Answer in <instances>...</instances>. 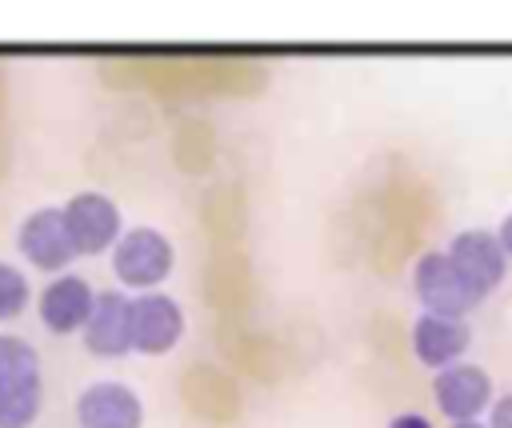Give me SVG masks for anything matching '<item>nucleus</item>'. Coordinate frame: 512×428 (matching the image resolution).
I'll use <instances>...</instances> for the list:
<instances>
[{"label":"nucleus","mask_w":512,"mask_h":428,"mask_svg":"<svg viewBox=\"0 0 512 428\" xmlns=\"http://www.w3.org/2000/svg\"><path fill=\"white\" fill-rule=\"evenodd\" d=\"M44 404V364L36 344L0 332V428H32Z\"/></svg>","instance_id":"f257e3e1"},{"label":"nucleus","mask_w":512,"mask_h":428,"mask_svg":"<svg viewBox=\"0 0 512 428\" xmlns=\"http://www.w3.org/2000/svg\"><path fill=\"white\" fill-rule=\"evenodd\" d=\"M172 268H176V248L152 224L124 228L120 240L112 244V272L132 292H156L172 276Z\"/></svg>","instance_id":"f03ea898"},{"label":"nucleus","mask_w":512,"mask_h":428,"mask_svg":"<svg viewBox=\"0 0 512 428\" xmlns=\"http://www.w3.org/2000/svg\"><path fill=\"white\" fill-rule=\"evenodd\" d=\"M412 288H416L420 308L432 312V316L464 320L472 308L484 304V296L460 276V268L452 264V256L444 248H428V252L416 256V264H412Z\"/></svg>","instance_id":"7ed1b4c3"},{"label":"nucleus","mask_w":512,"mask_h":428,"mask_svg":"<svg viewBox=\"0 0 512 428\" xmlns=\"http://www.w3.org/2000/svg\"><path fill=\"white\" fill-rule=\"evenodd\" d=\"M16 248L20 256L40 268V272H68V264L76 260V244H72V232H68V220H64V208H36L20 220L16 228Z\"/></svg>","instance_id":"20e7f679"},{"label":"nucleus","mask_w":512,"mask_h":428,"mask_svg":"<svg viewBox=\"0 0 512 428\" xmlns=\"http://www.w3.org/2000/svg\"><path fill=\"white\" fill-rule=\"evenodd\" d=\"M432 400L452 424L480 420L488 412V404L496 400L492 376H488V368H480L472 360H456V364L432 372Z\"/></svg>","instance_id":"39448f33"},{"label":"nucleus","mask_w":512,"mask_h":428,"mask_svg":"<svg viewBox=\"0 0 512 428\" xmlns=\"http://www.w3.org/2000/svg\"><path fill=\"white\" fill-rule=\"evenodd\" d=\"M64 220H68L76 256H100V252H108V248L120 240V232H124L120 204H116L112 196L96 192V188L68 196V204H64Z\"/></svg>","instance_id":"423d86ee"},{"label":"nucleus","mask_w":512,"mask_h":428,"mask_svg":"<svg viewBox=\"0 0 512 428\" xmlns=\"http://www.w3.org/2000/svg\"><path fill=\"white\" fill-rule=\"evenodd\" d=\"M184 336V308L164 288L132 296V352L168 356Z\"/></svg>","instance_id":"0eeeda50"},{"label":"nucleus","mask_w":512,"mask_h":428,"mask_svg":"<svg viewBox=\"0 0 512 428\" xmlns=\"http://www.w3.org/2000/svg\"><path fill=\"white\" fill-rule=\"evenodd\" d=\"M448 256H452V264L460 268V276L488 300L504 280H508V256H504V248H500V240H496V232L492 228H464V232H456L452 240H448V248H444Z\"/></svg>","instance_id":"6e6552de"},{"label":"nucleus","mask_w":512,"mask_h":428,"mask_svg":"<svg viewBox=\"0 0 512 428\" xmlns=\"http://www.w3.org/2000/svg\"><path fill=\"white\" fill-rule=\"evenodd\" d=\"M92 304H96V288L80 276V272H60L56 280H48L36 296V312H40V324L52 332V336H72V332H84L88 316H92Z\"/></svg>","instance_id":"1a4fd4ad"},{"label":"nucleus","mask_w":512,"mask_h":428,"mask_svg":"<svg viewBox=\"0 0 512 428\" xmlns=\"http://www.w3.org/2000/svg\"><path fill=\"white\" fill-rule=\"evenodd\" d=\"M84 348L100 360H124L132 352V296L124 288L96 292L92 316L84 324Z\"/></svg>","instance_id":"9d476101"},{"label":"nucleus","mask_w":512,"mask_h":428,"mask_svg":"<svg viewBox=\"0 0 512 428\" xmlns=\"http://www.w3.org/2000/svg\"><path fill=\"white\" fill-rule=\"evenodd\" d=\"M80 428H144V400L132 384L96 380L76 396Z\"/></svg>","instance_id":"9b49d317"},{"label":"nucleus","mask_w":512,"mask_h":428,"mask_svg":"<svg viewBox=\"0 0 512 428\" xmlns=\"http://www.w3.org/2000/svg\"><path fill=\"white\" fill-rule=\"evenodd\" d=\"M468 344H472V328H468V320H452V316L420 312L416 324H412V356H416L424 368H432V372H440V368L464 360Z\"/></svg>","instance_id":"f8f14e48"},{"label":"nucleus","mask_w":512,"mask_h":428,"mask_svg":"<svg viewBox=\"0 0 512 428\" xmlns=\"http://www.w3.org/2000/svg\"><path fill=\"white\" fill-rule=\"evenodd\" d=\"M28 300H32L28 276H24L16 264L0 260V320H16V316L28 308Z\"/></svg>","instance_id":"ddd939ff"},{"label":"nucleus","mask_w":512,"mask_h":428,"mask_svg":"<svg viewBox=\"0 0 512 428\" xmlns=\"http://www.w3.org/2000/svg\"><path fill=\"white\" fill-rule=\"evenodd\" d=\"M484 424L488 428H512V392H504V396H496L488 404V420Z\"/></svg>","instance_id":"4468645a"},{"label":"nucleus","mask_w":512,"mask_h":428,"mask_svg":"<svg viewBox=\"0 0 512 428\" xmlns=\"http://www.w3.org/2000/svg\"><path fill=\"white\" fill-rule=\"evenodd\" d=\"M384 428H432V420L424 412H396Z\"/></svg>","instance_id":"2eb2a0df"},{"label":"nucleus","mask_w":512,"mask_h":428,"mask_svg":"<svg viewBox=\"0 0 512 428\" xmlns=\"http://www.w3.org/2000/svg\"><path fill=\"white\" fill-rule=\"evenodd\" d=\"M496 240H500V248H504V256L512 260V212L500 220V228H496Z\"/></svg>","instance_id":"dca6fc26"},{"label":"nucleus","mask_w":512,"mask_h":428,"mask_svg":"<svg viewBox=\"0 0 512 428\" xmlns=\"http://www.w3.org/2000/svg\"><path fill=\"white\" fill-rule=\"evenodd\" d=\"M452 428H488L484 420H464V424H452Z\"/></svg>","instance_id":"f3484780"}]
</instances>
